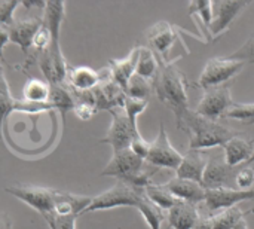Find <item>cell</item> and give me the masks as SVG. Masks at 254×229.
Masks as SVG:
<instances>
[{
    "label": "cell",
    "mask_w": 254,
    "mask_h": 229,
    "mask_svg": "<svg viewBox=\"0 0 254 229\" xmlns=\"http://www.w3.org/2000/svg\"><path fill=\"white\" fill-rule=\"evenodd\" d=\"M254 201V189L252 191H240L234 188H220V189H207L204 207L207 212H223L232 207H237V204L243 201Z\"/></svg>",
    "instance_id": "obj_14"
},
{
    "label": "cell",
    "mask_w": 254,
    "mask_h": 229,
    "mask_svg": "<svg viewBox=\"0 0 254 229\" xmlns=\"http://www.w3.org/2000/svg\"><path fill=\"white\" fill-rule=\"evenodd\" d=\"M110 69H101V70H94L86 66H77V67H68L67 72V86L73 91L77 92H88L95 89L103 80L110 77Z\"/></svg>",
    "instance_id": "obj_15"
},
{
    "label": "cell",
    "mask_w": 254,
    "mask_h": 229,
    "mask_svg": "<svg viewBox=\"0 0 254 229\" xmlns=\"http://www.w3.org/2000/svg\"><path fill=\"white\" fill-rule=\"evenodd\" d=\"M244 219V212L237 206L211 216L214 229H234Z\"/></svg>",
    "instance_id": "obj_28"
},
{
    "label": "cell",
    "mask_w": 254,
    "mask_h": 229,
    "mask_svg": "<svg viewBox=\"0 0 254 229\" xmlns=\"http://www.w3.org/2000/svg\"><path fill=\"white\" fill-rule=\"evenodd\" d=\"M234 104L232 95H231V88L228 85L225 86H217V88H210L204 91V95L201 101L196 104L193 109L198 115L210 119V121H219L225 118L226 112L229 107Z\"/></svg>",
    "instance_id": "obj_10"
},
{
    "label": "cell",
    "mask_w": 254,
    "mask_h": 229,
    "mask_svg": "<svg viewBox=\"0 0 254 229\" xmlns=\"http://www.w3.org/2000/svg\"><path fill=\"white\" fill-rule=\"evenodd\" d=\"M144 194H146V197L152 203H155L159 209H162L165 212L171 210L176 204L180 203V200L176 198L164 185H155V183H152V185H149V186L144 188Z\"/></svg>",
    "instance_id": "obj_27"
},
{
    "label": "cell",
    "mask_w": 254,
    "mask_h": 229,
    "mask_svg": "<svg viewBox=\"0 0 254 229\" xmlns=\"http://www.w3.org/2000/svg\"><path fill=\"white\" fill-rule=\"evenodd\" d=\"M183 156L170 142L168 134L165 131L164 124L161 122L159 125V133L156 136V139L152 142L150 146V152L147 156V162L158 167V168H168V170H174L177 171V168L180 167Z\"/></svg>",
    "instance_id": "obj_9"
},
{
    "label": "cell",
    "mask_w": 254,
    "mask_h": 229,
    "mask_svg": "<svg viewBox=\"0 0 254 229\" xmlns=\"http://www.w3.org/2000/svg\"><path fill=\"white\" fill-rule=\"evenodd\" d=\"M234 60H240L244 63H254V36L252 39H249L240 49H237L235 52H232L229 55Z\"/></svg>",
    "instance_id": "obj_35"
},
{
    "label": "cell",
    "mask_w": 254,
    "mask_h": 229,
    "mask_svg": "<svg viewBox=\"0 0 254 229\" xmlns=\"http://www.w3.org/2000/svg\"><path fill=\"white\" fill-rule=\"evenodd\" d=\"M226 119H235L246 125L254 124V103H234L225 115Z\"/></svg>",
    "instance_id": "obj_31"
},
{
    "label": "cell",
    "mask_w": 254,
    "mask_h": 229,
    "mask_svg": "<svg viewBox=\"0 0 254 229\" xmlns=\"http://www.w3.org/2000/svg\"><path fill=\"white\" fill-rule=\"evenodd\" d=\"M10 195L18 198L19 201L25 203L31 209L37 210L42 216L54 212L55 209V200H57V191L34 185H13L6 189Z\"/></svg>",
    "instance_id": "obj_8"
},
{
    "label": "cell",
    "mask_w": 254,
    "mask_h": 229,
    "mask_svg": "<svg viewBox=\"0 0 254 229\" xmlns=\"http://www.w3.org/2000/svg\"><path fill=\"white\" fill-rule=\"evenodd\" d=\"M153 86L156 97L173 110L176 121L190 110L188 95L189 82L185 73L176 67L174 61H164L159 58V72L155 77Z\"/></svg>",
    "instance_id": "obj_2"
},
{
    "label": "cell",
    "mask_w": 254,
    "mask_h": 229,
    "mask_svg": "<svg viewBox=\"0 0 254 229\" xmlns=\"http://www.w3.org/2000/svg\"><path fill=\"white\" fill-rule=\"evenodd\" d=\"M153 91H155V86L152 80H147L138 75H134L125 89V94L137 100H149Z\"/></svg>",
    "instance_id": "obj_29"
},
{
    "label": "cell",
    "mask_w": 254,
    "mask_h": 229,
    "mask_svg": "<svg viewBox=\"0 0 254 229\" xmlns=\"http://www.w3.org/2000/svg\"><path fill=\"white\" fill-rule=\"evenodd\" d=\"M189 10V15L190 18H193L195 15L201 19L204 28L207 30L208 36H210V31H211V24H213V18H214V13H213V1L210 0H196V1H192L188 7Z\"/></svg>",
    "instance_id": "obj_30"
},
{
    "label": "cell",
    "mask_w": 254,
    "mask_h": 229,
    "mask_svg": "<svg viewBox=\"0 0 254 229\" xmlns=\"http://www.w3.org/2000/svg\"><path fill=\"white\" fill-rule=\"evenodd\" d=\"M240 168L231 167L226 164L225 158L220 156H210L204 179H202V186L205 189H220V188H234L237 189V174Z\"/></svg>",
    "instance_id": "obj_13"
},
{
    "label": "cell",
    "mask_w": 254,
    "mask_h": 229,
    "mask_svg": "<svg viewBox=\"0 0 254 229\" xmlns=\"http://www.w3.org/2000/svg\"><path fill=\"white\" fill-rule=\"evenodd\" d=\"M51 97L49 82H43L37 77H28L22 88V100L31 104H48Z\"/></svg>",
    "instance_id": "obj_23"
},
{
    "label": "cell",
    "mask_w": 254,
    "mask_h": 229,
    "mask_svg": "<svg viewBox=\"0 0 254 229\" xmlns=\"http://www.w3.org/2000/svg\"><path fill=\"white\" fill-rule=\"evenodd\" d=\"M180 28L174 24H170L167 21H158L146 31V39L150 45V49L164 61H173L170 60V52L174 43L180 39L179 34Z\"/></svg>",
    "instance_id": "obj_12"
},
{
    "label": "cell",
    "mask_w": 254,
    "mask_h": 229,
    "mask_svg": "<svg viewBox=\"0 0 254 229\" xmlns=\"http://www.w3.org/2000/svg\"><path fill=\"white\" fill-rule=\"evenodd\" d=\"M234 229H250V228H249V225H247L246 219H243V221H241V222H240V224H238V225H237Z\"/></svg>",
    "instance_id": "obj_39"
},
{
    "label": "cell",
    "mask_w": 254,
    "mask_h": 229,
    "mask_svg": "<svg viewBox=\"0 0 254 229\" xmlns=\"http://www.w3.org/2000/svg\"><path fill=\"white\" fill-rule=\"evenodd\" d=\"M138 55H140V46H134L131 49V52L125 58H122V60H110L109 61V69H110L112 77L124 91L127 89L131 77L135 75Z\"/></svg>",
    "instance_id": "obj_20"
},
{
    "label": "cell",
    "mask_w": 254,
    "mask_h": 229,
    "mask_svg": "<svg viewBox=\"0 0 254 229\" xmlns=\"http://www.w3.org/2000/svg\"><path fill=\"white\" fill-rule=\"evenodd\" d=\"M43 219L51 229H76L77 215H58L55 212H49L43 215Z\"/></svg>",
    "instance_id": "obj_32"
},
{
    "label": "cell",
    "mask_w": 254,
    "mask_h": 229,
    "mask_svg": "<svg viewBox=\"0 0 254 229\" xmlns=\"http://www.w3.org/2000/svg\"><path fill=\"white\" fill-rule=\"evenodd\" d=\"M253 159H254V158H253Z\"/></svg>",
    "instance_id": "obj_41"
},
{
    "label": "cell",
    "mask_w": 254,
    "mask_h": 229,
    "mask_svg": "<svg viewBox=\"0 0 254 229\" xmlns=\"http://www.w3.org/2000/svg\"><path fill=\"white\" fill-rule=\"evenodd\" d=\"M112 115V124L110 128L106 133V137L100 140V143H107L112 146L113 153L121 152L125 149H131V143L135 134L140 131L135 130L125 112L124 107H118L109 112Z\"/></svg>",
    "instance_id": "obj_7"
},
{
    "label": "cell",
    "mask_w": 254,
    "mask_h": 229,
    "mask_svg": "<svg viewBox=\"0 0 254 229\" xmlns=\"http://www.w3.org/2000/svg\"><path fill=\"white\" fill-rule=\"evenodd\" d=\"M208 155L204 151H193L189 149L185 156L183 161L180 164V167L177 168V177L182 179H188V180H193L198 183H202L204 179V173L208 164Z\"/></svg>",
    "instance_id": "obj_19"
},
{
    "label": "cell",
    "mask_w": 254,
    "mask_h": 229,
    "mask_svg": "<svg viewBox=\"0 0 254 229\" xmlns=\"http://www.w3.org/2000/svg\"><path fill=\"white\" fill-rule=\"evenodd\" d=\"M43 27V16H30L25 19H16L12 24L6 25L4 28L7 30L9 40L21 48L24 55L27 57V64L30 66V58H31V51H33V43L34 37L39 33V30Z\"/></svg>",
    "instance_id": "obj_11"
},
{
    "label": "cell",
    "mask_w": 254,
    "mask_h": 229,
    "mask_svg": "<svg viewBox=\"0 0 254 229\" xmlns=\"http://www.w3.org/2000/svg\"><path fill=\"white\" fill-rule=\"evenodd\" d=\"M192 229H214L213 228V221H211V216L201 215V218L198 219V222L195 224V227H193Z\"/></svg>",
    "instance_id": "obj_38"
},
{
    "label": "cell",
    "mask_w": 254,
    "mask_h": 229,
    "mask_svg": "<svg viewBox=\"0 0 254 229\" xmlns=\"http://www.w3.org/2000/svg\"><path fill=\"white\" fill-rule=\"evenodd\" d=\"M177 128L190 136V149L205 151L225 146L231 139L237 137V131L219 121H210L195 110H188L179 121Z\"/></svg>",
    "instance_id": "obj_3"
},
{
    "label": "cell",
    "mask_w": 254,
    "mask_h": 229,
    "mask_svg": "<svg viewBox=\"0 0 254 229\" xmlns=\"http://www.w3.org/2000/svg\"><path fill=\"white\" fill-rule=\"evenodd\" d=\"M201 218L199 207L196 204L180 201L171 210L167 212L168 225L173 229H192Z\"/></svg>",
    "instance_id": "obj_21"
},
{
    "label": "cell",
    "mask_w": 254,
    "mask_h": 229,
    "mask_svg": "<svg viewBox=\"0 0 254 229\" xmlns=\"http://www.w3.org/2000/svg\"><path fill=\"white\" fill-rule=\"evenodd\" d=\"M147 104H149V100H137V98H132V97H128V95L125 98L124 109H125V112H127V115H128V118H129V121H131V124H132V127L135 130H138L137 118L146 110Z\"/></svg>",
    "instance_id": "obj_33"
},
{
    "label": "cell",
    "mask_w": 254,
    "mask_h": 229,
    "mask_svg": "<svg viewBox=\"0 0 254 229\" xmlns=\"http://www.w3.org/2000/svg\"><path fill=\"white\" fill-rule=\"evenodd\" d=\"M159 173V168L149 164L146 159H141L131 149L115 152L110 162L104 167L101 176L116 177L121 182H125L138 189H144L152 185L153 176Z\"/></svg>",
    "instance_id": "obj_4"
},
{
    "label": "cell",
    "mask_w": 254,
    "mask_h": 229,
    "mask_svg": "<svg viewBox=\"0 0 254 229\" xmlns=\"http://www.w3.org/2000/svg\"><path fill=\"white\" fill-rule=\"evenodd\" d=\"M159 72V58L158 55L147 46H140L138 63L135 67V75L155 82V77Z\"/></svg>",
    "instance_id": "obj_25"
},
{
    "label": "cell",
    "mask_w": 254,
    "mask_h": 229,
    "mask_svg": "<svg viewBox=\"0 0 254 229\" xmlns=\"http://www.w3.org/2000/svg\"><path fill=\"white\" fill-rule=\"evenodd\" d=\"M225 161L231 167H238L243 162L253 161L254 158V143L249 142L243 137H234L231 139L225 146Z\"/></svg>",
    "instance_id": "obj_22"
},
{
    "label": "cell",
    "mask_w": 254,
    "mask_h": 229,
    "mask_svg": "<svg viewBox=\"0 0 254 229\" xmlns=\"http://www.w3.org/2000/svg\"><path fill=\"white\" fill-rule=\"evenodd\" d=\"M244 61L234 60L231 57H216L210 58L204 66L196 85L199 88L210 89L217 86H225L231 79H234L244 67Z\"/></svg>",
    "instance_id": "obj_6"
},
{
    "label": "cell",
    "mask_w": 254,
    "mask_h": 229,
    "mask_svg": "<svg viewBox=\"0 0 254 229\" xmlns=\"http://www.w3.org/2000/svg\"><path fill=\"white\" fill-rule=\"evenodd\" d=\"M19 6V1H1L0 3V22L1 27H6L12 24L13 19V12Z\"/></svg>",
    "instance_id": "obj_37"
},
{
    "label": "cell",
    "mask_w": 254,
    "mask_h": 229,
    "mask_svg": "<svg viewBox=\"0 0 254 229\" xmlns=\"http://www.w3.org/2000/svg\"><path fill=\"white\" fill-rule=\"evenodd\" d=\"M235 183H237V189H240V191H252V188H253L254 185L253 168L249 167V165L241 167L238 174H237Z\"/></svg>",
    "instance_id": "obj_34"
},
{
    "label": "cell",
    "mask_w": 254,
    "mask_h": 229,
    "mask_svg": "<svg viewBox=\"0 0 254 229\" xmlns=\"http://www.w3.org/2000/svg\"><path fill=\"white\" fill-rule=\"evenodd\" d=\"M138 212H140V215L144 218V221H146V224L149 225V228L150 229H162V222L167 219V212L165 210H162V209H159L155 203H152L147 197H146V194L141 197V200H140V203L137 204V207H135Z\"/></svg>",
    "instance_id": "obj_26"
},
{
    "label": "cell",
    "mask_w": 254,
    "mask_h": 229,
    "mask_svg": "<svg viewBox=\"0 0 254 229\" xmlns=\"http://www.w3.org/2000/svg\"><path fill=\"white\" fill-rule=\"evenodd\" d=\"M252 212H254V207H253V210H252Z\"/></svg>",
    "instance_id": "obj_40"
},
{
    "label": "cell",
    "mask_w": 254,
    "mask_h": 229,
    "mask_svg": "<svg viewBox=\"0 0 254 229\" xmlns=\"http://www.w3.org/2000/svg\"><path fill=\"white\" fill-rule=\"evenodd\" d=\"M250 6L249 1H213V24L210 36L220 37L229 30V25L240 16V13Z\"/></svg>",
    "instance_id": "obj_16"
},
{
    "label": "cell",
    "mask_w": 254,
    "mask_h": 229,
    "mask_svg": "<svg viewBox=\"0 0 254 229\" xmlns=\"http://www.w3.org/2000/svg\"><path fill=\"white\" fill-rule=\"evenodd\" d=\"M176 198H179L180 201L185 203H190V204H202L205 200V192L207 189L202 186V183L193 182V180H188V179H182V177H174L170 182H167L164 185Z\"/></svg>",
    "instance_id": "obj_18"
},
{
    "label": "cell",
    "mask_w": 254,
    "mask_h": 229,
    "mask_svg": "<svg viewBox=\"0 0 254 229\" xmlns=\"http://www.w3.org/2000/svg\"><path fill=\"white\" fill-rule=\"evenodd\" d=\"M150 146H152V143H149L146 139H143V136L138 133V134H135L134 139H132L131 151H132L135 155H138L141 159H147L149 152H150Z\"/></svg>",
    "instance_id": "obj_36"
},
{
    "label": "cell",
    "mask_w": 254,
    "mask_h": 229,
    "mask_svg": "<svg viewBox=\"0 0 254 229\" xmlns=\"http://www.w3.org/2000/svg\"><path fill=\"white\" fill-rule=\"evenodd\" d=\"M64 16H65L64 1H46L43 24L49 30L51 45L46 51H43L39 55L37 63L49 85H64L67 79L68 64L65 63V58L60 46V31Z\"/></svg>",
    "instance_id": "obj_1"
},
{
    "label": "cell",
    "mask_w": 254,
    "mask_h": 229,
    "mask_svg": "<svg viewBox=\"0 0 254 229\" xmlns=\"http://www.w3.org/2000/svg\"><path fill=\"white\" fill-rule=\"evenodd\" d=\"M143 195H144V189H138L135 186H131L125 182L118 180L112 188L94 197L92 203L89 204L85 213L98 212V210H110L116 207H137Z\"/></svg>",
    "instance_id": "obj_5"
},
{
    "label": "cell",
    "mask_w": 254,
    "mask_h": 229,
    "mask_svg": "<svg viewBox=\"0 0 254 229\" xmlns=\"http://www.w3.org/2000/svg\"><path fill=\"white\" fill-rule=\"evenodd\" d=\"M48 104L51 106V109L58 110L63 116L70 112L74 110L76 106V98L71 92V89L64 83V85H51V97Z\"/></svg>",
    "instance_id": "obj_24"
},
{
    "label": "cell",
    "mask_w": 254,
    "mask_h": 229,
    "mask_svg": "<svg viewBox=\"0 0 254 229\" xmlns=\"http://www.w3.org/2000/svg\"><path fill=\"white\" fill-rule=\"evenodd\" d=\"M94 97H95V107L97 112L101 110H113L118 107H124L127 94L125 91L113 80V77H107L103 80L95 89H92Z\"/></svg>",
    "instance_id": "obj_17"
}]
</instances>
